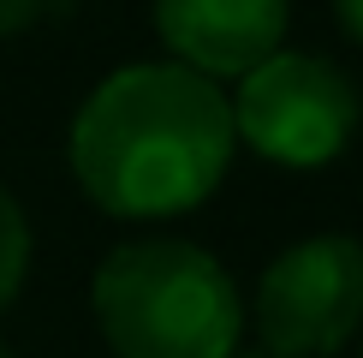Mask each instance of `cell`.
Segmentation results:
<instances>
[{
	"mask_svg": "<svg viewBox=\"0 0 363 358\" xmlns=\"http://www.w3.org/2000/svg\"><path fill=\"white\" fill-rule=\"evenodd\" d=\"M113 358H226L245 335L233 275L191 239H125L89 281Z\"/></svg>",
	"mask_w": 363,
	"mask_h": 358,
	"instance_id": "2",
	"label": "cell"
},
{
	"mask_svg": "<svg viewBox=\"0 0 363 358\" xmlns=\"http://www.w3.org/2000/svg\"><path fill=\"white\" fill-rule=\"evenodd\" d=\"M357 358H363V352H357Z\"/></svg>",
	"mask_w": 363,
	"mask_h": 358,
	"instance_id": "11",
	"label": "cell"
},
{
	"mask_svg": "<svg viewBox=\"0 0 363 358\" xmlns=\"http://www.w3.org/2000/svg\"><path fill=\"white\" fill-rule=\"evenodd\" d=\"M0 358H18V352H12V347H6V340H0Z\"/></svg>",
	"mask_w": 363,
	"mask_h": 358,
	"instance_id": "10",
	"label": "cell"
},
{
	"mask_svg": "<svg viewBox=\"0 0 363 358\" xmlns=\"http://www.w3.org/2000/svg\"><path fill=\"white\" fill-rule=\"evenodd\" d=\"M357 84L334 60L298 48H274L268 60H256L233 96V138L250 143L262 161L298 173L340 161L345 143L357 138Z\"/></svg>",
	"mask_w": 363,
	"mask_h": 358,
	"instance_id": "3",
	"label": "cell"
},
{
	"mask_svg": "<svg viewBox=\"0 0 363 358\" xmlns=\"http://www.w3.org/2000/svg\"><path fill=\"white\" fill-rule=\"evenodd\" d=\"M262 352L274 358H334L363 328V239L310 233L262 268L250 298Z\"/></svg>",
	"mask_w": 363,
	"mask_h": 358,
	"instance_id": "4",
	"label": "cell"
},
{
	"mask_svg": "<svg viewBox=\"0 0 363 358\" xmlns=\"http://www.w3.org/2000/svg\"><path fill=\"white\" fill-rule=\"evenodd\" d=\"M233 102L179 60H138L84 96L66 161L84 197L119 221L191 215L233 168Z\"/></svg>",
	"mask_w": 363,
	"mask_h": 358,
	"instance_id": "1",
	"label": "cell"
},
{
	"mask_svg": "<svg viewBox=\"0 0 363 358\" xmlns=\"http://www.w3.org/2000/svg\"><path fill=\"white\" fill-rule=\"evenodd\" d=\"M292 0H155V36L203 78H245L286 42Z\"/></svg>",
	"mask_w": 363,
	"mask_h": 358,
	"instance_id": "5",
	"label": "cell"
},
{
	"mask_svg": "<svg viewBox=\"0 0 363 358\" xmlns=\"http://www.w3.org/2000/svg\"><path fill=\"white\" fill-rule=\"evenodd\" d=\"M30 251H36V239H30V221H24L18 197L0 185V310L18 298L24 275H30Z\"/></svg>",
	"mask_w": 363,
	"mask_h": 358,
	"instance_id": "6",
	"label": "cell"
},
{
	"mask_svg": "<svg viewBox=\"0 0 363 358\" xmlns=\"http://www.w3.org/2000/svg\"><path fill=\"white\" fill-rule=\"evenodd\" d=\"M334 12H340V30L363 48V0H334Z\"/></svg>",
	"mask_w": 363,
	"mask_h": 358,
	"instance_id": "8",
	"label": "cell"
},
{
	"mask_svg": "<svg viewBox=\"0 0 363 358\" xmlns=\"http://www.w3.org/2000/svg\"><path fill=\"white\" fill-rule=\"evenodd\" d=\"M226 358H274V352H262V347H256V352H245V347H233Z\"/></svg>",
	"mask_w": 363,
	"mask_h": 358,
	"instance_id": "9",
	"label": "cell"
},
{
	"mask_svg": "<svg viewBox=\"0 0 363 358\" xmlns=\"http://www.w3.org/2000/svg\"><path fill=\"white\" fill-rule=\"evenodd\" d=\"M48 6H54V0H0V42L18 36V30H30Z\"/></svg>",
	"mask_w": 363,
	"mask_h": 358,
	"instance_id": "7",
	"label": "cell"
}]
</instances>
